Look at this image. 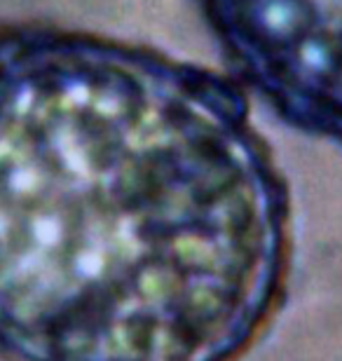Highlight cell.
I'll list each match as a JSON object with an SVG mask.
<instances>
[{"label":"cell","mask_w":342,"mask_h":361,"mask_svg":"<svg viewBox=\"0 0 342 361\" xmlns=\"http://www.w3.org/2000/svg\"><path fill=\"white\" fill-rule=\"evenodd\" d=\"M288 254V185L237 80L0 26V361H235Z\"/></svg>","instance_id":"cell-1"},{"label":"cell","mask_w":342,"mask_h":361,"mask_svg":"<svg viewBox=\"0 0 342 361\" xmlns=\"http://www.w3.org/2000/svg\"><path fill=\"white\" fill-rule=\"evenodd\" d=\"M235 80L342 148V0H200Z\"/></svg>","instance_id":"cell-2"}]
</instances>
